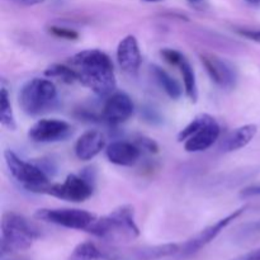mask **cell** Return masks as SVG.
<instances>
[{
  "instance_id": "1",
  "label": "cell",
  "mask_w": 260,
  "mask_h": 260,
  "mask_svg": "<svg viewBox=\"0 0 260 260\" xmlns=\"http://www.w3.org/2000/svg\"><path fill=\"white\" fill-rule=\"evenodd\" d=\"M80 83L99 96H108L116 90L117 81L113 63L101 50H84L69 60Z\"/></svg>"
},
{
  "instance_id": "2",
  "label": "cell",
  "mask_w": 260,
  "mask_h": 260,
  "mask_svg": "<svg viewBox=\"0 0 260 260\" xmlns=\"http://www.w3.org/2000/svg\"><path fill=\"white\" fill-rule=\"evenodd\" d=\"M88 233L96 238L112 241L131 240L139 238L140 230L135 221V211L131 206H121L109 215L96 218Z\"/></svg>"
},
{
  "instance_id": "3",
  "label": "cell",
  "mask_w": 260,
  "mask_h": 260,
  "mask_svg": "<svg viewBox=\"0 0 260 260\" xmlns=\"http://www.w3.org/2000/svg\"><path fill=\"white\" fill-rule=\"evenodd\" d=\"M40 233L22 215L7 212L2 220V258L29 249Z\"/></svg>"
},
{
  "instance_id": "4",
  "label": "cell",
  "mask_w": 260,
  "mask_h": 260,
  "mask_svg": "<svg viewBox=\"0 0 260 260\" xmlns=\"http://www.w3.org/2000/svg\"><path fill=\"white\" fill-rule=\"evenodd\" d=\"M22 111L28 116H40L53 108L57 102V89L48 79L33 78L20 88L18 95Z\"/></svg>"
},
{
  "instance_id": "5",
  "label": "cell",
  "mask_w": 260,
  "mask_h": 260,
  "mask_svg": "<svg viewBox=\"0 0 260 260\" xmlns=\"http://www.w3.org/2000/svg\"><path fill=\"white\" fill-rule=\"evenodd\" d=\"M221 127L212 116L207 113L194 117L178 134V141L184 142L187 152H202L210 149L218 140Z\"/></svg>"
},
{
  "instance_id": "6",
  "label": "cell",
  "mask_w": 260,
  "mask_h": 260,
  "mask_svg": "<svg viewBox=\"0 0 260 260\" xmlns=\"http://www.w3.org/2000/svg\"><path fill=\"white\" fill-rule=\"evenodd\" d=\"M35 217L45 222L80 231H88L96 220L95 215L79 208H42L35 213Z\"/></svg>"
},
{
  "instance_id": "7",
  "label": "cell",
  "mask_w": 260,
  "mask_h": 260,
  "mask_svg": "<svg viewBox=\"0 0 260 260\" xmlns=\"http://www.w3.org/2000/svg\"><path fill=\"white\" fill-rule=\"evenodd\" d=\"M4 159L10 174L25 189L37 193L42 187L48 184V178L40 167L20 159L12 150H5Z\"/></svg>"
},
{
  "instance_id": "8",
  "label": "cell",
  "mask_w": 260,
  "mask_h": 260,
  "mask_svg": "<svg viewBox=\"0 0 260 260\" xmlns=\"http://www.w3.org/2000/svg\"><path fill=\"white\" fill-rule=\"evenodd\" d=\"M37 193L52 196L69 202H84L93 194V187L85 178L70 174L61 184H50L41 188Z\"/></svg>"
},
{
  "instance_id": "9",
  "label": "cell",
  "mask_w": 260,
  "mask_h": 260,
  "mask_svg": "<svg viewBox=\"0 0 260 260\" xmlns=\"http://www.w3.org/2000/svg\"><path fill=\"white\" fill-rule=\"evenodd\" d=\"M245 208L246 207L238 208V210L231 212L230 215H228L226 217L221 218V220H218L216 223L206 228L205 230L201 231L200 234H197V235L193 236L192 239H189L187 243L183 244V245L180 246L179 253L182 254V255L187 256L200 251L201 249H203L206 245H208L211 241L215 240V239L217 238V236L220 235V234L222 233V231L225 230L231 222H233V221H235L236 218L240 217V216L244 213V211H245Z\"/></svg>"
},
{
  "instance_id": "10",
  "label": "cell",
  "mask_w": 260,
  "mask_h": 260,
  "mask_svg": "<svg viewBox=\"0 0 260 260\" xmlns=\"http://www.w3.org/2000/svg\"><path fill=\"white\" fill-rule=\"evenodd\" d=\"M201 62L212 79L213 83L222 89L235 88L238 81V73L233 63L213 53H202Z\"/></svg>"
},
{
  "instance_id": "11",
  "label": "cell",
  "mask_w": 260,
  "mask_h": 260,
  "mask_svg": "<svg viewBox=\"0 0 260 260\" xmlns=\"http://www.w3.org/2000/svg\"><path fill=\"white\" fill-rule=\"evenodd\" d=\"M71 126L66 121L57 118H42L28 129V137L35 142L47 144L65 140L70 136Z\"/></svg>"
},
{
  "instance_id": "12",
  "label": "cell",
  "mask_w": 260,
  "mask_h": 260,
  "mask_svg": "<svg viewBox=\"0 0 260 260\" xmlns=\"http://www.w3.org/2000/svg\"><path fill=\"white\" fill-rule=\"evenodd\" d=\"M134 102L123 91L111 94L103 107V119L112 126L124 123L134 114Z\"/></svg>"
},
{
  "instance_id": "13",
  "label": "cell",
  "mask_w": 260,
  "mask_h": 260,
  "mask_svg": "<svg viewBox=\"0 0 260 260\" xmlns=\"http://www.w3.org/2000/svg\"><path fill=\"white\" fill-rule=\"evenodd\" d=\"M117 61L124 73L136 75L141 66V51L136 37L132 35L126 36L119 41L117 46Z\"/></svg>"
},
{
  "instance_id": "14",
  "label": "cell",
  "mask_w": 260,
  "mask_h": 260,
  "mask_svg": "<svg viewBox=\"0 0 260 260\" xmlns=\"http://www.w3.org/2000/svg\"><path fill=\"white\" fill-rule=\"evenodd\" d=\"M106 155L112 164L119 167H132L141 156V149L128 141H114L107 146Z\"/></svg>"
},
{
  "instance_id": "15",
  "label": "cell",
  "mask_w": 260,
  "mask_h": 260,
  "mask_svg": "<svg viewBox=\"0 0 260 260\" xmlns=\"http://www.w3.org/2000/svg\"><path fill=\"white\" fill-rule=\"evenodd\" d=\"M106 147V137L98 129L84 132L75 144V155L83 161L94 159Z\"/></svg>"
},
{
  "instance_id": "16",
  "label": "cell",
  "mask_w": 260,
  "mask_h": 260,
  "mask_svg": "<svg viewBox=\"0 0 260 260\" xmlns=\"http://www.w3.org/2000/svg\"><path fill=\"white\" fill-rule=\"evenodd\" d=\"M256 124H245L231 131L221 142V150L223 152H234L248 146L256 136Z\"/></svg>"
},
{
  "instance_id": "17",
  "label": "cell",
  "mask_w": 260,
  "mask_h": 260,
  "mask_svg": "<svg viewBox=\"0 0 260 260\" xmlns=\"http://www.w3.org/2000/svg\"><path fill=\"white\" fill-rule=\"evenodd\" d=\"M180 251L179 244H164V245L142 246L135 248L127 253V258L131 260H159L167 256L175 255Z\"/></svg>"
},
{
  "instance_id": "18",
  "label": "cell",
  "mask_w": 260,
  "mask_h": 260,
  "mask_svg": "<svg viewBox=\"0 0 260 260\" xmlns=\"http://www.w3.org/2000/svg\"><path fill=\"white\" fill-rule=\"evenodd\" d=\"M150 69H151V74L152 76H154L155 81L159 84L160 88L167 93V95L169 96V98L177 101V99H179L180 96H182V86H180L179 83H178L174 78H172L164 69L160 68V66L157 65H151Z\"/></svg>"
},
{
  "instance_id": "19",
  "label": "cell",
  "mask_w": 260,
  "mask_h": 260,
  "mask_svg": "<svg viewBox=\"0 0 260 260\" xmlns=\"http://www.w3.org/2000/svg\"><path fill=\"white\" fill-rule=\"evenodd\" d=\"M180 73L183 76V83H184V90L187 96L189 98L190 102L196 103L198 99V86H197V79H196V73L193 70L192 65L187 58H183L182 62L179 63Z\"/></svg>"
},
{
  "instance_id": "20",
  "label": "cell",
  "mask_w": 260,
  "mask_h": 260,
  "mask_svg": "<svg viewBox=\"0 0 260 260\" xmlns=\"http://www.w3.org/2000/svg\"><path fill=\"white\" fill-rule=\"evenodd\" d=\"M0 122H2L3 127L10 129V131H14L17 128L12 104L9 101V93L5 86H2V90H0Z\"/></svg>"
},
{
  "instance_id": "21",
  "label": "cell",
  "mask_w": 260,
  "mask_h": 260,
  "mask_svg": "<svg viewBox=\"0 0 260 260\" xmlns=\"http://www.w3.org/2000/svg\"><path fill=\"white\" fill-rule=\"evenodd\" d=\"M103 258L102 251L99 250L98 246L91 241H85L81 243L71 251L68 260H101Z\"/></svg>"
},
{
  "instance_id": "22",
  "label": "cell",
  "mask_w": 260,
  "mask_h": 260,
  "mask_svg": "<svg viewBox=\"0 0 260 260\" xmlns=\"http://www.w3.org/2000/svg\"><path fill=\"white\" fill-rule=\"evenodd\" d=\"M45 75L51 79H58L66 84H73L79 81L78 75L70 65H61V63H53L48 66L45 70Z\"/></svg>"
},
{
  "instance_id": "23",
  "label": "cell",
  "mask_w": 260,
  "mask_h": 260,
  "mask_svg": "<svg viewBox=\"0 0 260 260\" xmlns=\"http://www.w3.org/2000/svg\"><path fill=\"white\" fill-rule=\"evenodd\" d=\"M160 55L162 56L167 62H169L170 65H174V66H179V63L182 62L183 58L185 57L182 52L177 50H173V48H162L160 51Z\"/></svg>"
},
{
  "instance_id": "24",
  "label": "cell",
  "mask_w": 260,
  "mask_h": 260,
  "mask_svg": "<svg viewBox=\"0 0 260 260\" xmlns=\"http://www.w3.org/2000/svg\"><path fill=\"white\" fill-rule=\"evenodd\" d=\"M50 33L58 38H63V40H76L79 37V33L74 29H69V28L63 27H50Z\"/></svg>"
},
{
  "instance_id": "25",
  "label": "cell",
  "mask_w": 260,
  "mask_h": 260,
  "mask_svg": "<svg viewBox=\"0 0 260 260\" xmlns=\"http://www.w3.org/2000/svg\"><path fill=\"white\" fill-rule=\"evenodd\" d=\"M135 144L141 150H146L149 152H157V150H159V146H157L156 142L151 139H147V137H140Z\"/></svg>"
},
{
  "instance_id": "26",
  "label": "cell",
  "mask_w": 260,
  "mask_h": 260,
  "mask_svg": "<svg viewBox=\"0 0 260 260\" xmlns=\"http://www.w3.org/2000/svg\"><path fill=\"white\" fill-rule=\"evenodd\" d=\"M239 35L244 36L248 40L254 41V42L260 43V30H253V29H239Z\"/></svg>"
},
{
  "instance_id": "27",
  "label": "cell",
  "mask_w": 260,
  "mask_h": 260,
  "mask_svg": "<svg viewBox=\"0 0 260 260\" xmlns=\"http://www.w3.org/2000/svg\"><path fill=\"white\" fill-rule=\"evenodd\" d=\"M254 196H260V185H255V187H249L240 193V197H243V198L254 197Z\"/></svg>"
},
{
  "instance_id": "28",
  "label": "cell",
  "mask_w": 260,
  "mask_h": 260,
  "mask_svg": "<svg viewBox=\"0 0 260 260\" xmlns=\"http://www.w3.org/2000/svg\"><path fill=\"white\" fill-rule=\"evenodd\" d=\"M231 260H260V249H256V250H253L250 253H246L244 255H240Z\"/></svg>"
},
{
  "instance_id": "29",
  "label": "cell",
  "mask_w": 260,
  "mask_h": 260,
  "mask_svg": "<svg viewBox=\"0 0 260 260\" xmlns=\"http://www.w3.org/2000/svg\"><path fill=\"white\" fill-rule=\"evenodd\" d=\"M15 4L23 5V7H32V5H38L45 3L46 0H12Z\"/></svg>"
},
{
  "instance_id": "30",
  "label": "cell",
  "mask_w": 260,
  "mask_h": 260,
  "mask_svg": "<svg viewBox=\"0 0 260 260\" xmlns=\"http://www.w3.org/2000/svg\"><path fill=\"white\" fill-rule=\"evenodd\" d=\"M248 230L251 231V233H255V231H260V221H258V222L255 223H251V225L248 226Z\"/></svg>"
},
{
  "instance_id": "31",
  "label": "cell",
  "mask_w": 260,
  "mask_h": 260,
  "mask_svg": "<svg viewBox=\"0 0 260 260\" xmlns=\"http://www.w3.org/2000/svg\"><path fill=\"white\" fill-rule=\"evenodd\" d=\"M248 4L253 5V7H256V8H260V0H245Z\"/></svg>"
},
{
  "instance_id": "32",
  "label": "cell",
  "mask_w": 260,
  "mask_h": 260,
  "mask_svg": "<svg viewBox=\"0 0 260 260\" xmlns=\"http://www.w3.org/2000/svg\"><path fill=\"white\" fill-rule=\"evenodd\" d=\"M2 260H28V259H24V258H9V259L2 258Z\"/></svg>"
},
{
  "instance_id": "33",
  "label": "cell",
  "mask_w": 260,
  "mask_h": 260,
  "mask_svg": "<svg viewBox=\"0 0 260 260\" xmlns=\"http://www.w3.org/2000/svg\"><path fill=\"white\" fill-rule=\"evenodd\" d=\"M188 2H189L190 4H200V3L202 2V0H188Z\"/></svg>"
},
{
  "instance_id": "34",
  "label": "cell",
  "mask_w": 260,
  "mask_h": 260,
  "mask_svg": "<svg viewBox=\"0 0 260 260\" xmlns=\"http://www.w3.org/2000/svg\"><path fill=\"white\" fill-rule=\"evenodd\" d=\"M146 3H156V2H161V0H144Z\"/></svg>"
}]
</instances>
